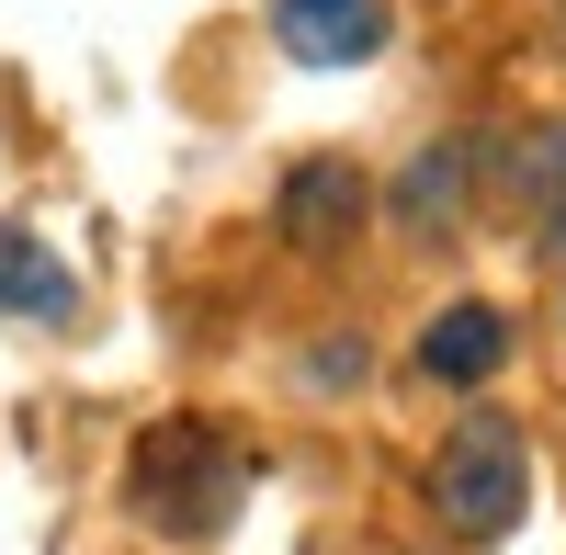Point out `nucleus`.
<instances>
[{"instance_id":"nucleus-7","label":"nucleus","mask_w":566,"mask_h":555,"mask_svg":"<svg viewBox=\"0 0 566 555\" xmlns=\"http://www.w3.org/2000/svg\"><path fill=\"white\" fill-rule=\"evenodd\" d=\"M0 306H23V317H57L69 306V272L45 261L23 227H0Z\"/></svg>"},{"instance_id":"nucleus-6","label":"nucleus","mask_w":566,"mask_h":555,"mask_svg":"<svg viewBox=\"0 0 566 555\" xmlns=\"http://www.w3.org/2000/svg\"><path fill=\"white\" fill-rule=\"evenodd\" d=\"M453 205H464V148H419L408 181H397V227H408V239H431Z\"/></svg>"},{"instance_id":"nucleus-2","label":"nucleus","mask_w":566,"mask_h":555,"mask_svg":"<svg viewBox=\"0 0 566 555\" xmlns=\"http://www.w3.org/2000/svg\"><path fill=\"white\" fill-rule=\"evenodd\" d=\"M522 499H533V453L510 420H464L442 442V465H431V511L464 533V544H499L510 522H522Z\"/></svg>"},{"instance_id":"nucleus-5","label":"nucleus","mask_w":566,"mask_h":555,"mask_svg":"<svg viewBox=\"0 0 566 555\" xmlns=\"http://www.w3.org/2000/svg\"><path fill=\"white\" fill-rule=\"evenodd\" d=\"M419 363H431L442 386H488L499 363H510V317L499 306H442L431 329H419Z\"/></svg>"},{"instance_id":"nucleus-3","label":"nucleus","mask_w":566,"mask_h":555,"mask_svg":"<svg viewBox=\"0 0 566 555\" xmlns=\"http://www.w3.org/2000/svg\"><path fill=\"white\" fill-rule=\"evenodd\" d=\"M283 250H306V261H328V250H352L363 239V216H374V193H363V170L352 159H295L283 170Z\"/></svg>"},{"instance_id":"nucleus-1","label":"nucleus","mask_w":566,"mask_h":555,"mask_svg":"<svg viewBox=\"0 0 566 555\" xmlns=\"http://www.w3.org/2000/svg\"><path fill=\"white\" fill-rule=\"evenodd\" d=\"M239 488H250V453L216 442L205 420H170V431H148V453H136V511H148V533L205 544V533H227Z\"/></svg>"},{"instance_id":"nucleus-8","label":"nucleus","mask_w":566,"mask_h":555,"mask_svg":"<svg viewBox=\"0 0 566 555\" xmlns=\"http://www.w3.org/2000/svg\"><path fill=\"white\" fill-rule=\"evenodd\" d=\"M533 205H544V239H555V250H566V170H555V181H544V193H533Z\"/></svg>"},{"instance_id":"nucleus-4","label":"nucleus","mask_w":566,"mask_h":555,"mask_svg":"<svg viewBox=\"0 0 566 555\" xmlns=\"http://www.w3.org/2000/svg\"><path fill=\"white\" fill-rule=\"evenodd\" d=\"M272 34L295 69H363L386 45V0H272Z\"/></svg>"}]
</instances>
